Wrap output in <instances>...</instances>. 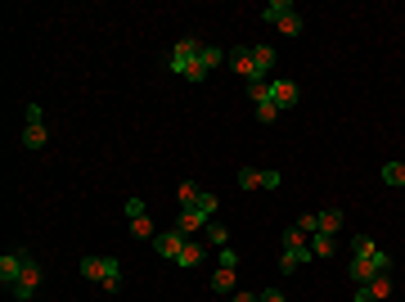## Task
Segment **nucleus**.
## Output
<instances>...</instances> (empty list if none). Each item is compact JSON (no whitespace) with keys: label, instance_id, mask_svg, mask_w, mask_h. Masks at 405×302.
Listing matches in <instances>:
<instances>
[{"label":"nucleus","instance_id":"nucleus-10","mask_svg":"<svg viewBox=\"0 0 405 302\" xmlns=\"http://www.w3.org/2000/svg\"><path fill=\"white\" fill-rule=\"evenodd\" d=\"M207 221H212V216H207V212H199V208H180V216H176V231L189 239L194 231H203Z\"/></svg>","mask_w":405,"mask_h":302},{"label":"nucleus","instance_id":"nucleus-6","mask_svg":"<svg viewBox=\"0 0 405 302\" xmlns=\"http://www.w3.org/2000/svg\"><path fill=\"white\" fill-rule=\"evenodd\" d=\"M36 284H41V267H36V262L28 257V267H23V275H18V284L9 289V294H14L18 302H32V294H36Z\"/></svg>","mask_w":405,"mask_h":302},{"label":"nucleus","instance_id":"nucleus-34","mask_svg":"<svg viewBox=\"0 0 405 302\" xmlns=\"http://www.w3.org/2000/svg\"><path fill=\"white\" fill-rule=\"evenodd\" d=\"M356 302H374V294H370V289L360 284V289H356Z\"/></svg>","mask_w":405,"mask_h":302},{"label":"nucleus","instance_id":"nucleus-23","mask_svg":"<svg viewBox=\"0 0 405 302\" xmlns=\"http://www.w3.org/2000/svg\"><path fill=\"white\" fill-rule=\"evenodd\" d=\"M383 185H405V163H387L383 167Z\"/></svg>","mask_w":405,"mask_h":302},{"label":"nucleus","instance_id":"nucleus-29","mask_svg":"<svg viewBox=\"0 0 405 302\" xmlns=\"http://www.w3.org/2000/svg\"><path fill=\"white\" fill-rule=\"evenodd\" d=\"M306 244V235L298 231V226H288V231H284V248H302Z\"/></svg>","mask_w":405,"mask_h":302},{"label":"nucleus","instance_id":"nucleus-30","mask_svg":"<svg viewBox=\"0 0 405 302\" xmlns=\"http://www.w3.org/2000/svg\"><path fill=\"white\" fill-rule=\"evenodd\" d=\"M127 216L135 221V216H149V208H144V199H127Z\"/></svg>","mask_w":405,"mask_h":302},{"label":"nucleus","instance_id":"nucleus-11","mask_svg":"<svg viewBox=\"0 0 405 302\" xmlns=\"http://www.w3.org/2000/svg\"><path fill=\"white\" fill-rule=\"evenodd\" d=\"M288 14H298V5H288V0H270V5L262 9V18H266V23H275V28H279V23H284Z\"/></svg>","mask_w":405,"mask_h":302},{"label":"nucleus","instance_id":"nucleus-13","mask_svg":"<svg viewBox=\"0 0 405 302\" xmlns=\"http://www.w3.org/2000/svg\"><path fill=\"white\" fill-rule=\"evenodd\" d=\"M199 262H203V244H189V239H185V248H180L176 252V267H199Z\"/></svg>","mask_w":405,"mask_h":302},{"label":"nucleus","instance_id":"nucleus-22","mask_svg":"<svg viewBox=\"0 0 405 302\" xmlns=\"http://www.w3.org/2000/svg\"><path fill=\"white\" fill-rule=\"evenodd\" d=\"M311 252H315V257H329V252H334V235H320V231H315V235H311Z\"/></svg>","mask_w":405,"mask_h":302},{"label":"nucleus","instance_id":"nucleus-21","mask_svg":"<svg viewBox=\"0 0 405 302\" xmlns=\"http://www.w3.org/2000/svg\"><path fill=\"white\" fill-rule=\"evenodd\" d=\"M199 59H203V68L212 72V68L225 64V50H221V45H203V54H199Z\"/></svg>","mask_w":405,"mask_h":302},{"label":"nucleus","instance_id":"nucleus-27","mask_svg":"<svg viewBox=\"0 0 405 302\" xmlns=\"http://www.w3.org/2000/svg\"><path fill=\"white\" fill-rule=\"evenodd\" d=\"M298 231H302V235H315V231H320V216H315V212L298 216Z\"/></svg>","mask_w":405,"mask_h":302},{"label":"nucleus","instance_id":"nucleus-17","mask_svg":"<svg viewBox=\"0 0 405 302\" xmlns=\"http://www.w3.org/2000/svg\"><path fill=\"white\" fill-rule=\"evenodd\" d=\"M365 289H370V294H374V302H383V298L392 294V271H383V275H374V280L365 284Z\"/></svg>","mask_w":405,"mask_h":302},{"label":"nucleus","instance_id":"nucleus-24","mask_svg":"<svg viewBox=\"0 0 405 302\" xmlns=\"http://www.w3.org/2000/svg\"><path fill=\"white\" fill-rule=\"evenodd\" d=\"M298 267H306V262L298 257V248H284V257H279V271H284V275H293Z\"/></svg>","mask_w":405,"mask_h":302},{"label":"nucleus","instance_id":"nucleus-3","mask_svg":"<svg viewBox=\"0 0 405 302\" xmlns=\"http://www.w3.org/2000/svg\"><path fill=\"white\" fill-rule=\"evenodd\" d=\"M383 271H392V257H387L383 248H378L374 257H351V267H347V275H351L356 284H370L374 275H383Z\"/></svg>","mask_w":405,"mask_h":302},{"label":"nucleus","instance_id":"nucleus-16","mask_svg":"<svg viewBox=\"0 0 405 302\" xmlns=\"http://www.w3.org/2000/svg\"><path fill=\"white\" fill-rule=\"evenodd\" d=\"M315 216H320V235L342 231V212H338V208H324V212H315Z\"/></svg>","mask_w":405,"mask_h":302},{"label":"nucleus","instance_id":"nucleus-14","mask_svg":"<svg viewBox=\"0 0 405 302\" xmlns=\"http://www.w3.org/2000/svg\"><path fill=\"white\" fill-rule=\"evenodd\" d=\"M252 64H257V72L266 77V72L275 68V50H270V45H252Z\"/></svg>","mask_w":405,"mask_h":302},{"label":"nucleus","instance_id":"nucleus-20","mask_svg":"<svg viewBox=\"0 0 405 302\" xmlns=\"http://www.w3.org/2000/svg\"><path fill=\"white\" fill-rule=\"evenodd\" d=\"M374 252H378V244H374L370 235H356L351 239V257H374Z\"/></svg>","mask_w":405,"mask_h":302},{"label":"nucleus","instance_id":"nucleus-8","mask_svg":"<svg viewBox=\"0 0 405 302\" xmlns=\"http://www.w3.org/2000/svg\"><path fill=\"white\" fill-rule=\"evenodd\" d=\"M279 172H257V167H243L239 172V190H275Z\"/></svg>","mask_w":405,"mask_h":302},{"label":"nucleus","instance_id":"nucleus-25","mask_svg":"<svg viewBox=\"0 0 405 302\" xmlns=\"http://www.w3.org/2000/svg\"><path fill=\"white\" fill-rule=\"evenodd\" d=\"M131 235H135V239H149V235H153V221H149V216H135V221H131Z\"/></svg>","mask_w":405,"mask_h":302},{"label":"nucleus","instance_id":"nucleus-15","mask_svg":"<svg viewBox=\"0 0 405 302\" xmlns=\"http://www.w3.org/2000/svg\"><path fill=\"white\" fill-rule=\"evenodd\" d=\"M176 194H180V208H199V199H203V190H199V185H194V180H180V190H176Z\"/></svg>","mask_w":405,"mask_h":302},{"label":"nucleus","instance_id":"nucleus-32","mask_svg":"<svg viewBox=\"0 0 405 302\" xmlns=\"http://www.w3.org/2000/svg\"><path fill=\"white\" fill-rule=\"evenodd\" d=\"M225 302H262V298H257V294H248V289H235V294H230Z\"/></svg>","mask_w":405,"mask_h":302},{"label":"nucleus","instance_id":"nucleus-28","mask_svg":"<svg viewBox=\"0 0 405 302\" xmlns=\"http://www.w3.org/2000/svg\"><path fill=\"white\" fill-rule=\"evenodd\" d=\"M279 32H284V36H298V32H302V14H288L284 23H279Z\"/></svg>","mask_w":405,"mask_h":302},{"label":"nucleus","instance_id":"nucleus-9","mask_svg":"<svg viewBox=\"0 0 405 302\" xmlns=\"http://www.w3.org/2000/svg\"><path fill=\"white\" fill-rule=\"evenodd\" d=\"M270 100L279 104V113H284V108H293V104H298V81H288V77L270 81Z\"/></svg>","mask_w":405,"mask_h":302},{"label":"nucleus","instance_id":"nucleus-18","mask_svg":"<svg viewBox=\"0 0 405 302\" xmlns=\"http://www.w3.org/2000/svg\"><path fill=\"white\" fill-rule=\"evenodd\" d=\"M212 289H216L221 298H230V294H235V271H225V267H221V271L212 275Z\"/></svg>","mask_w":405,"mask_h":302},{"label":"nucleus","instance_id":"nucleus-5","mask_svg":"<svg viewBox=\"0 0 405 302\" xmlns=\"http://www.w3.org/2000/svg\"><path fill=\"white\" fill-rule=\"evenodd\" d=\"M28 257H32V252H5V257H0V284L14 289L18 275H23V267H28Z\"/></svg>","mask_w":405,"mask_h":302},{"label":"nucleus","instance_id":"nucleus-12","mask_svg":"<svg viewBox=\"0 0 405 302\" xmlns=\"http://www.w3.org/2000/svg\"><path fill=\"white\" fill-rule=\"evenodd\" d=\"M45 140H50L45 122H28V127H23V144H28V149H45Z\"/></svg>","mask_w":405,"mask_h":302},{"label":"nucleus","instance_id":"nucleus-31","mask_svg":"<svg viewBox=\"0 0 405 302\" xmlns=\"http://www.w3.org/2000/svg\"><path fill=\"white\" fill-rule=\"evenodd\" d=\"M221 267L235 271V267H239V252H235V248H221Z\"/></svg>","mask_w":405,"mask_h":302},{"label":"nucleus","instance_id":"nucleus-19","mask_svg":"<svg viewBox=\"0 0 405 302\" xmlns=\"http://www.w3.org/2000/svg\"><path fill=\"white\" fill-rule=\"evenodd\" d=\"M203 231H207V244H216V248H230V231H225V226H216V221H207V226H203Z\"/></svg>","mask_w":405,"mask_h":302},{"label":"nucleus","instance_id":"nucleus-26","mask_svg":"<svg viewBox=\"0 0 405 302\" xmlns=\"http://www.w3.org/2000/svg\"><path fill=\"white\" fill-rule=\"evenodd\" d=\"M257 117H262V122H275V117H279V104H275V100H262V104H257Z\"/></svg>","mask_w":405,"mask_h":302},{"label":"nucleus","instance_id":"nucleus-2","mask_svg":"<svg viewBox=\"0 0 405 302\" xmlns=\"http://www.w3.org/2000/svg\"><path fill=\"white\" fill-rule=\"evenodd\" d=\"M81 275H86V280H95L100 289H108V294H117V289H122V267L113 257H81Z\"/></svg>","mask_w":405,"mask_h":302},{"label":"nucleus","instance_id":"nucleus-4","mask_svg":"<svg viewBox=\"0 0 405 302\" xmlns=\"http://www.w3.org/2000/svg\"><path fill=\"white\" fill-rule=\"evenodd\" d=\"M230 68H235L239 77L248 81V86H252V81H266L262 72H257V64H252V45H239V50H230Z\"/></svg>","mask_w":405,"mask_h":302},{"label":"nucleus","instance_id":"nucleus-7","mask_svg":"<svg viewBox=\"0 0 405 302\" xmlns=\"http://www.w3.org/2000/svg\"><path fill=\"white\" fill-rule=\"evenodd\" d=\"M185 248V235L171 226V231H163V235H153V252L158 257H167V262H176V252Z\"/></svg>","mask_w":405,"mask_h":302},{"label":"nucleus","instance_id":"nucleus-1","mask_svg":"<svg viewBox=\"0 0 405 302\" xmlns=\"http://www.w3.org/2000/svg\"><path fill=\"white\" fill-rule=\"evenodd\" d=\"M203 41H176V50H171L167 68L176 72V77H189V81H207V68H203Z\"/></svg>","mask_w":405,"mask_h":302},{"label":"nucleus","instance_id":"nucleus-33","mask_svg":"<svg viewBox=\"0 0 405 302\" xmlns=\"http://www.w3.org/2000/svg\"><path fill=\"white\" fill-rule=\"evenodd\" d=\"M262 302H288V298L279 294V289H266V294H262Z\"/></svg>","mask_w":405,"mask_h":302}]
</instances>
